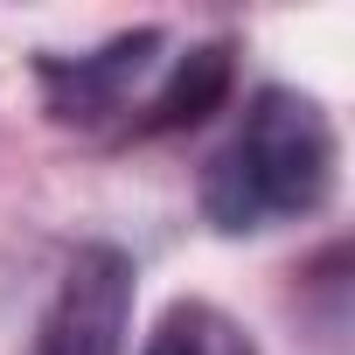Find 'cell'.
<instances>
[{"instance_id":"6da1fadb","label":"cell","mask_w":355,"mask_h":355,"mask_svg":"<svg viewBox=\"0 0 355 355\" xmlns=\"http://www.w3.org/2000/svg\"><path fill=\"white\" fill-rule=\"evenodd\" d=\"M334 125L306 91L265 84L223 153L202 167V216L223 237H251L272 223H300L334 196Z\"/></svg>"},{"instance_id":"7a4b0ae2","label":"cell","mask_w":355,"mask_h":355,"mask_svg":"<svg viewBox=\"0 0 355 355\" xmlns=\"http://www.w3.org/2000/svg\"><path fill=\"white\" fill-rule=\"evenodd\" d=\"M132 258L119 244H84L35 327V355H125L132 327Z\"/></svg>"},{"instance_id":"3957f363","label":"cell","mask_w":355,"mask_h":355,"mask_svg":"<svg viewBox=\"0 0 355 355\" xmlns=\"http://www.w3.org/2000/svg\"><path fill=\"white\" fill-rule=\"evenodd\" d=\"M160 63V28H132L119 42H105L98 56H42L35 77L49 91V112L63 125H98L112 112H125L132 84Z\"/></svg>"},{"instance_id":"277c9868","label":"cell","mask_w":355,"mask_h":355,"mask_svg":"<svg viewBox=\"0 0 355 355\" xmlns=\"http://www.w3.org/2000/svg\"><path fill=\"white\" fill-rule=\"evenodd\" d=\"M230 91V42H202L189 56H174L167 84L146 98V119L132 132H174V125H196L216 112V98Z\"/></svg>"},{"instance_id":"5b68a950","label":"cell","mask_w":355,"mask_h":355,"mask_svg":"<svg viewBox=\"0 0 355 355\" xmlns=\"http://www.w3.org/2000/svg\"><path fill=\"white\" fill-rule=\"evenodd\" d=\"M146 355H258V341L209 300H174L146 334Z\"/></svg>"}]
</instances>
